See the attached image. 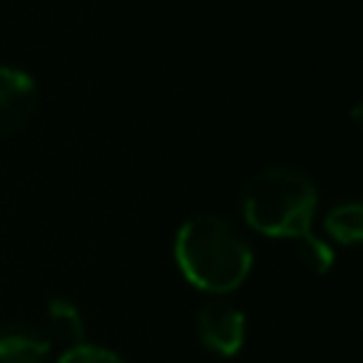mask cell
I'll use <instances>...</instances> for the list:
<instances>
[{"instance_id":"7a4b0ae2","label":"cell","mask_w":363,"mask_h":363,"mask_svg":"<svg viewBox=\"0 0 363 363\" xmlns=\"http://www.w3.org/2000/svg\"><path fill=\"white\" fill-rule=\"evenodd\" d=\"M318 190L312 179L295 167L278 164L255 173L241 196L247 224L272 238H303L312 230Z\"/></svg>"},{"instance_id":"5b68a950","label":"cell","mask_w":363,"mask_h":363,"mask_svg":"<svg viewBox=\"0 0 363 363\" xmlns=\"http://www.w3.org/2000/svg\"><path fill=\"white\" fill-rule=\"evenodd\" d=\"M51 352V340L31 323L14 320L0 326V363H43Z\"/></svg>"},{"instance_id":"ba28073f","label":"cell","mask_w":363,"mask_h":363,"mask_svg":"<svg viewBox=\"0 0 363 363\" xmlns=\"http://www.w3.org/2000/svg\"><path fill=\"white\" fill-rule=\"evenodd\" d=\"M298 241H301V247H298V261H301L309 272L323 275V272L332 267V261H335V255H332L329 244H326V241H320V238H315L312 233H309V235H303V238H298Z\"/></svg>"},{"instance_id":"9c48e42d","label":"cell","mask_w":363,"mask_h":363,"mask_svg":"<svg viewBox=\"0 0 363 363\" xmlns=\"http://www.w3.org/2000/svg\"><path fill=\"white\" fill-rule=\"evenodd\" d=\"M57 363H125V357H119L116 352L102 349V346L79 343V346H74V349H65Z\"/></svg>"},{"instance_id":"277c9868","label":"cell","mask_w":363,"mask_h":363,"mask_svg":"<svg viewBox=\"0 0 363 363\" xmlns=\"http://www.w3.org/2000/svg\"><path fill=\"white\" fill-rule=\"evenodd\" d=\"M37 108V85L28 74L0 65V136L20 130Z\"/></svg>"},{"instance_id":"6da1fadb","label":"cell","mask_w":363,"mask_h":363,"mask_svg":"<svg viewBox=\"0 0 363 363\" xmlns=\"http://www.w3.org/2000/svg\"><path fill=\"white\" fill-rule=\"evenodd\" d=\"M179 272L201 292L227 295L238 289L252 269V250L238 227L221 216L201 213L187 218L173 241Z\"/></svg>"},{"instance_id":"52a82bcc","label":"cell","mask_w":363,"mask_h":363,"mask_svg":"<svg viewBox=\"0 0 363 363\" xmlns=\"http://www.w3.org/2000/svg\"><path fill=\"white\" fill-rule=\"evenodd\" d=\"M323 227H326V233H329L335 241L352 247V244H357L360 235H363V207H360L357 201L337 204V207L329 210V216L323 218Z\"/></svg>"},{"instance_id":"8992f818","label":"cell","mask_w":363,"mask_h":363,"mask_svg":"<svg viewBox=\"0 0 363 363\" xmlns=\"http://www.w3.org/2000/svg\"><path fill=\"white\" fill-rule=\"evenodd\" d=\"M45 320H48V340L62 343L65 349H74L85 343V323L79 309L68 298H51L45 306Z\"/></svg>"},{"instance_id":"3957f363","label":"cell","mask_w":363,"mask_h":363,"mask_svg":"<svg viewBox=\"0 0 363 363\" xmlns=\"http://www.w3.org/2000/svg\"><path fill=\"white\" fill-rule=\"evenodd\" d=\"M196 332H199V340H201L213 354L233 357V354L244 346L247 320H244V312L235 309L233 303H227V301H213V303H204V306L199 309Z\"/></svg>"}]
</instances>
